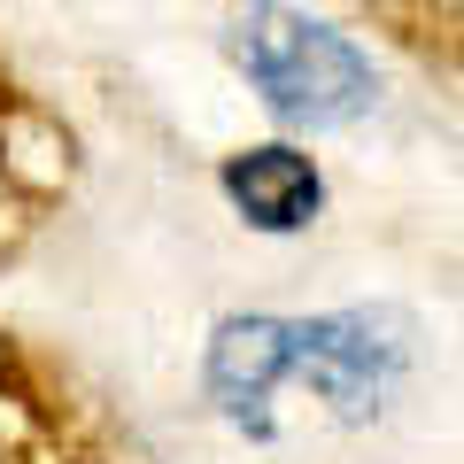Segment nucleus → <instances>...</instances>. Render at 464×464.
I'll list each match as a JSON object with an SVG mask.
<instances>
[{
	"instance_id": "nucleus-1",
	"label": "nucleus",
	"mask_w": 464,
	"mask_h": 464,
	"mask_svg": "<svg viewBox=\"0 0 464 464\" xmlns=\"http://www.w3.org/2000/svg\"><path fill=\"white\" fill-rule=\"evenodd\" d=\"M232 54L264 85V101L295 124H348V116L372 109V63L348 47L341 32L295 16V8H248L240 32H232Z\"/></svg>"
},
{
	"instance_id": "nucleus-2",
	"label": "nucleus",
	"mask_w": 464,
	"mask_h": 464,
	"mask_svg": "<svg viewBox=\"0 0 464 464\" xmlns=\"http://www.w3.org/2000/svg\"><path fill=\"white\" fill-rule=\"evenodd\" d=\"M225 194L240 201L248 225L295 232V225H310V209H317V170L302 163L295 148H248V155H232Z\"/></svg>"
}]
</instances>
